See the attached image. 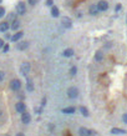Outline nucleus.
<instances>
[{
  "instance_id": "1",
  "label": "nucleus",
  "mask_w": 127,
  "mask_h": 136,
  "mask_svg": "<svg viewBox=\"0 0 127 136\" xmlns=\"http://www.w3.org/2000/svg\"><path fill=\"white\" fill-rule=\"evenodd\" d=\"M21 86H23V84H21V81L19 79H12L9 82V89L11 91H20L21 90Z\"/></svg>"
},
{
  "instance_id": "2",
  "label": "nucleus",
  "mask_w": 127,
  "mask_h": 136,
  "mask_svg": "<svg viewBox=\"0 0 127 136\" xmlns=\"http://www.w3.org/2000/svg\"><path fill=\"white\" fill-rule=\"evenodd\" d=\"M30 71H31V64H30V62L25 61L20 65V74L23 75V76L26 78V76L30 74Z\"/></svg>"
},
{
  "instance_id": "3",
  "label": "nucleus",
  "mask_w": 127,
  "mask_h": 136,
  "mask_svg": "<svg viewBox=\"0 0 127 136\" xmlns=\"http://www.w3.org/2000/svg\"><path fill=\"white\" fill-rule=\"evenodd\" d=\"M66 94H67V97L71 99V100H75L79 97V89L76 87V86H70L67 91H66Z\"/></svg>"
},
{
  "instance_id": "4",
  "label": "nucleus",
  "mask_w": 127,
  "mask_h": 136,
  "mask_svg": "<svg viewBox=\"0 0 127 136\" xmlns=\"http://www.w3.org/2000/svg\"><path fill=\"white\" fill-rule=\"evenodd\" d=\"M96 6H97L98 11L100 13H105L109 10V8H110V4L106 1V0H100L97 4H96Z\"/></svg>"
},
{
  "instance_id": "5",
  "label": "nucleus",
  "mask_w": 127,
  "mask_h": 136,
  "mask_svg": "<svg viewBox=\"0 0 127 136\" xmlns=\"http://www.w3.org/2000/svg\"><path fill=\"white\" fill-rule=\"evenodd\" d=\"M96 135V131L95 130H90L86 127H80L79 129V136H95Z\"/></svg>"
},
{
  "instance_id": "6",
  "label": "nucleus",
  "mask_w": 127,
  "mask_h": 136,
  "mask_svg": "<svg viewBox=\"0 0 127 136\" xmlns=\"http://www.w3.org/2000/svg\"><path fill=\"white\" fill-rule=\"evenodd\" d=\"M16 14L17 15H25L26 14V4L24 1H19L16 4Z\"/></svg>"
},
{
  "instance_id": "7",
  "label": "nucleus",
  "mask_w": 127,
  "mask_h": 136,
  "mask_svg": "<svg viewBox=\"0 0 127 136\" xmlns=\"http://www.w3.org/2000/svg\"><path fill=\"white\" fill-rule=\"evenodd\" d=\"M15 110H16V113L17 114H23L24 111H26V104L24 101H17L16 102V105H15Z\"/></svg>"
},
{
  "instance_id": "8",
  "label": "nucleus",
  "mask_w": 127,
  "mask_h": 136,
  "mask_svg": "<svg viewBox=\"0 0 127 136\" xmlns=\"http://www.w3.org/2000/svg\"><path fill=\"white\" fill-rule=\"evenodd\" d=\"M21 122L25 125H29L31 122V114L28 113V111H24L21 114Z\"/></svg>"
},
{
  "instance_id": "9",
  "label": "nucleus",
  "mask_w": 127,
  "mask_h": 136,
  "mask_svg": "<svg viewBox=\"0 0 127 136\" xmlns=\"http://www.w3.org/2000/svg\"><path fill=\"white\" fill-rule=\"evenodd\" d=\"M29 45H30L29 41H21V40H19L17 41V45H16V49L19 51H24L29 48Z\"/></svg>"
},
{
  "instance_id": "10",
  "label": "nucleus",
  "mask_w": 127,
  "mask_h": 136,
  "mask_svg": "<svg viewBox=\"0 0 127 136\" xmlns=\"http://www.w3.org/2000/svg\"><path fill=\"white\" fill-rule=\"evenodd\" d=\"M20 25H21V23L19 21V19H14V20H11L10 21V29L11 30H14V31H17L19 30V28H20Z\"/></svg>"
},
{
  "instance_id": "11",
  "label": "nucleus",
  "mask_w": 127,
  "mask_h": 136,
  "mask_svg": "<svg viewBox=\"0 0 127 136\" xmlns=\"http://www.w3.org/2000/svg\"><path fill=\"white\" fill-rule=\"evenodd\" d=\"M61 24H62V26L65 29H70L72 28V20L70 19V17H62V20H61Z\"/></svg>"
},
{
  "instance_id": "12",
  "label": "nucleus",
  "mask_w": 127,
  "mask_h": 136,
  "mask_svg": "<svg viewBox=\"0 0 127 136\" xmlns=\"http://www.w3.org/2000/svg\"><path fill=\"white\" fill-rule=\"evenodd\" d=\"M10 29V23L9 21H1L0 23V33H8Z\"/></svg>"
},
{
  "instance_id": "13",
  "label": "nucleus",
  "mask_w": 127,
  "mask_h": 136,
  "mask_svg": "<svg viewBox=\"0 0 127 136\" xmlns=\"http://www.w3.org/2000/svg\"><path fill=\"white\" fill-rule=\"evenodd\" d=\"M24 36V33L23 31H16L14 35H11V38H10V40H11L12 43H17L19 40H21V38Z\"/></svg>"
},
{
  "instance_id": "14",
  "label": "nucleus",
  "mask_w": 127,
  "mask_h": 136,
  "mask_svg": "<svg viewBox=\"0 0 127 136\" xmlns=\"http://www.w3.org/2000/svg\"><path fill=\"white\" fill-rule=\"evenodd\" d=\"M26 90L29 91V92H33V91L35 90L34 81H33V79H30V78H28V76H26Z\"/></svg>"
},
{
  "instance_id": "15",
  "label": "nucleus",
  "mask_w": 127,
  "mask_h": 136,
  "mask_svg": "<svg viewBox=\"0 0 127 136\" xmlns=\"http://www.w3.org/2000/svg\"><path fill=\"white\" fill-rule=\"evenodd\" d=\"M98 9L97 6H96V4H92V5L88 6V14L90 15H92V16H96V15H98Z\"/></svg>"
},
{
  "instance_id": "16",
  "label": "nucleus",
  "mask_w": 127,
  "mask_h": 136,
  "mask_svg": "<svg viewBox=\"0 0 127 136\" xmlns=\"http://www.w3.org/2000/svg\"><path fill=\"white\" fill-rule=\"evenodd\" d=\"M110 132L112 134V135H125V134H126V130L118 129V127H112Z\"/></svg>"
},
{
  "instance_id": "17",
  "label": "nucleus",
  "mask_w": 127,
  "mask_h": 136,
  "mask_svg": "<svg viewBox=\"0 0 127 136\" xmlns=\"http://www.w3.org/2000/svg\"><path fill=\"white\" fill-rule=\"evenodd\" d=\"M75 111H76V108H74V106L63 108L62 110H61V113H62V114H66V115H71V114H75Z\"/></svg>"
},
{
  "instance_id": "18",
  "label": "nucleus",
  "mask_w": 127,
  "mask_h": 136,
  "mask_svg": "<svg viewBox=\"0 0 127 136\" xmlns=\"http://www.w3.org/2000/svg\"><path fill=\"white\" fill-rule=\"evenodd\" d=\"M74 49H71V48H67V49H65V50L62 51V55L65 57H71V56H74Z\"/></svg>"
},
{
  "instance_id": "19",
  "label": "nucleus",
  "mask_w": 127,
  "mask_h": 136,
  "mask_svg": "<svg viewBox=\"0 0 127 136\" xmlns=\"http://www.w3.org/2000/svg\"><path fill=\"white\" fill-rule=\"evenodd\" d=\"M79 111H80V114L82 115V116H85V117H88V116H90L88 109L85 108V106H80V108H79Z\"/></svg>"
},
{
  "instance_id": "20",
  "label": "nucleus",
  "mask_w": 127,
  "mask_h": 136,
  "mask_svg": "<svg viewBox=\"0 0 127 136\" xmlns=\"http://www.w3.org/2000/svg\"><path fill=\"white\" fill-rule=\"evenodd\" d=\"M51 16L52 17H59L60 16V10H59L58 6H51Z\"/></svg>"
},
{
  "instance_id": "21",
  "label": "nucleus",
  "mask_w": 127,
  "mask_h": 136,
  "mask_svg": "<svg viewBox=\"0 0 127 136\" xmlns=\"http://www.w3.org/2000/svg\"><path fill=\"white\" fill-rule=\"evenodd\" d=\"M102 60H104V52L102 51H96L95 52V61L100 62V61H102Z\"/></svg>"
},
{
  "instance_id": "22",
  "label": "nucleus",
  "mask_w": 127,
  "mask_h": 136,
  "mask_svg": "<svg viewBox=\"0 0 127 136\" xmlns=\"http://www.w3.org/2000/svg\"><path fill=\"white\" fill-rule=\"evenodd\" d=\"M76 74H77V68L76 66H72V68L70 69V75L71 76H75Z\"/></svg>"
},
{
  "instance_id": "23",
  "label": "nucleus",
  "mask_w": 127,
  "mask_h": 136,
  "mask_svg": "<svg viewBox=\"0 0 127 136\" xmlns=\"http://www.w3.org/2000/svg\"><path fill=\"white\" fill-rule=\"evenodd\" d=\"M16 13H10V15H9V17H8V21H9V23H10V21H11V20H14V19H15V17H16Z\"/></svg>"
},
{
  "instance_id": "24",
  "label": "nucleus",
  "mask_w": 127,
  "mask_h": 136,
  "mask_svg": "<svg viewBox=\"0 0 127 136\" xmlns=\"http://www.w3.org/2000/svg\"><path fill=\"white\" fill-rule=\"evenodd\" d=\"M5 8H4V6H1L0 5V19H1V17H4L5 16Z\"/></svg>"
},
{
  "instance_id": "25",
  "label": "nucleus",
  "mask_w": 127,
  "mask_h": 136,
  "mask_svg": "<svg viewBox=\"0 0 127 136\" xmlns=\"http://www.w3.org/2000/svg\"><path fill=\"white\" fill-rule=\"evenodd\" d=\"M1 50H3V52H8V51L10 50V45H9V44H4V46H3Z\"/></svg>"
},
{
  "instance_id": "26",
  "label": "nucleus",
  "mask_w": 127,
  "mask_h": 136,
  "mask_svg": "<svg viewBox=\"0 0 127 136\" xmlns=\"http://www.w3.org/2000/svg\"><path fill=\"white\" fill-rule=\"evenodd\" d=\"M4 79H5V73L3 70H0V82H3Z\"/></svg>"
},
{
  "instance_id": "27",
  "label": "nucleus",
  "mask_w": 127,
  "mask_h": 136,
  "mask_svg": "<svg viewBox=\"0 0 127 136\" xmlns=\"http://www.w3.org/2000/svg\"><path fill=\"white\" fill-rule=\"evenodd\" d=\"M37 1H39V0H28V3H29V5H31V6L36 5V4H37Z\"/></svg>"
},
{
  "instance_id": "28",
  "label": "nucleus",
  "mask_w": 127,
  "mask_h": 136,
  "mask_svg": "<svg viewBox=\"0 0 127 136\" xmlns=\"http://www.w3.org/2000/svg\"><path fill=\"white\" fill-rule=\"evenodd\" d=\"M35 113L37 114V115H40V114L42 113V106H40V108H35Z\"/></svg>"
},
{
  "instance_id": "29",
  "label": "nucleus",
  "mask_w": 127,
  "mask_h": 136,
  "mask_svg": "<svg viewBox=\"0 0 127 136\" xmlns=\"http://www.w3.org/2000/svg\"><path fill=\"white\" fill-rule=\"evenodd\" d=\"M122 121H123V124L127 125V113H125L122 115Z\"/></svg>"
},
{
  "instance_id": "30",
  "label": "nucleus",
  "mask_w": 127,
  "mask_h": 136,
  "mask_svg": "<svg viewBox=\"0 0 127 136\" xmlns=\"http://www.w3.org/2000/svg\"><path fill=\"white\" fill-rule=\"evenodd\" d=\"M121 9H122V5H121V4H117V5L115 6V11H116V13H118L120 10H121Z\"/></svg>"
},
{
  "instance_id": "31",
  "label": "nucleus",
  "mask_w": 127,
  "mask_h": 136,
  "mask_svg": "<svg viewBox=\"0 0 127 136\" xmlns=\"http://www.w3.org/2000/svg\"><path fill=\"white\" fill-rule=\"evenodd\" d=\"M17 96L20 97V100H21V101H23L24 99H25V95H24V92H21V91L19 92V95H17Z\"/></svg>"
},
{
  "instance_id": "32",
  "label": "nucleus",
  "mask_w": 127,
  "mask_h": 136,
  "mask_svg": "<svg viewBox=\"0 0 127 136\" xmlns=\"http://www.w3.org/2000/svg\"><path fill=\"white\" fill-rule=\"evenodd\" d=\"M46 101H47V99H46V97H44V99H42V101H41V106H42V108L46 105Z\"/></svg>"
},
{
  "instance_id": "33",
  "label": "nucleus",
  "mask_w": 127,
  "mask_h": 136,
  "mask_svg": "<svg viewBox=\"0 0 127 136\" xmlns=\"http://www.w3.org/2000/svg\"><path fill=\"white\" fill-rule=\"evenodd\" d=\"M4 44H5V41H4V39H1V38H0V50L3 49V46H4Z\"/></svg>"
},
{
  "instance_id": "34",
  "label": "nucleus",
  "mask_w": 127,
  "mask_h": 136,
  "mask_svg": "<svg viewBox=\"0 0 127 136\" xmlns=\"http://www.w3.org/2000/svg\"><path fill=\"white\" fill-rule=\"evenodd\" d=\"M52 4H54V1H52V0H46V5L47 6H52Z\"/></svg>"
},
{
  "instance_id": "35",
  "label": "nucleus",
  "mask_w": 127,
  "mask_h": 136,
  "mask_svg": "<svg viewBox=\"0 0 127 136\" xmlns=\"http://www.w3.org/2000/svg\"><path fill=\"white\" fill-rule=\"evenodd\" d=\"M10 38H11V35H10V34H5V39L10 40Z\"/></svg>"
},
{
  "instance_id": "36",
  "label": "nucleus",
  "mask_w": 127,
  "mask_h": 136,
  "mask_svg": "<svg viewBox=\"0 0 127 136\" xmlns=\"http://www.w3.org/2000/svg\"><path fill=\"white\" fill-rule=\"evenodd\" d=\"M16 136H25V135H24L23 132H17V134H16Z\"/></svg>"
},
{
  "instance_id": "37",
  "label": "nucleus",
  "mask_w": 127,
  "mask_h": 136,
  "mask_svg": "<svg viewBox=\"0 0 127 136\" xmlns=\"http://www.w3.org/2000/svg\"><path fill=\"white\" fill-rule=\"evenodd\" d=\"M1 115H3V111H1V110H0V117H1Z\"/></svg>"
},
{
  "instance_id": "38",
  "label": "nucleus",
  "mask_w": 127,
  "mask_h": 136,
  "mask_svg": "<svg viewBox=\"0 0 127 136\" xmlns=\"http://www.w3.org/2000/svg\"><path fill=\"white\" fill-rule=\"evenodd\" d=\"M4 136H10V135H9V134H6V135H4Z\"/></svg>"
},
{
  "instance_id": "39",
  "label": "nucleus",
  "mask_w": 127,
  "mask_h": 136,
  "mask_svg": "<svg viewBox=\"0 0 127 136\" xmlns=\"http://www.w3.org/2000/svg\"><path fill=\"white\" fill-rule=\"evenodd\" d=\"M1 1H3V0H0V4H1Z\"/></svg>"
},
{
  "instance_id": "40",
  "label": "nucleus",
  "mask_w": 127,
  "mask_h": 136,
  "mask_svg": "<svg viewBox=\"0 0 127 136\" xmlns=\"http://www.w3.org/2000/svg\"><path fill=\"white\" fill-rule=\"evenodd\" d=\"M126 23H127V19H126Z\"/></svg>"
}]
</instances>
